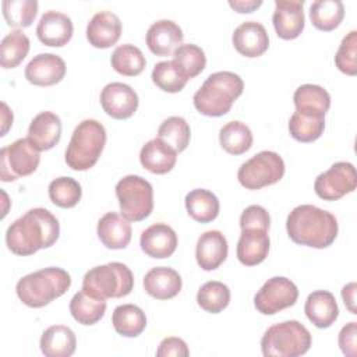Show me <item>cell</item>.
Instances as JSON below:
<instances>
[{"instance_id":"cell-1","label":"cell","mask_w":357,"mask_h":357,"mask_svg":"<svg viewBox=\"0 0 357 357\" xmlns=\"http://www.w3.org/2000/svg\"><path fill=\"white\" fill-rule=\"evenodd\" d=\"M60 234L57 218L45 208H33L14 220L6 231V244L17 255H32L52 247Z\"/></svg>"},{"instance_id":"cell-2","label":"cell","mask_w":357,"mask_h":357,"mask_svg":"<svg viewBox=\"0 0 357 357\" xmlns=\"http://www.w3.org/2000/svg\"><path fill=\"white\" fill-rule=\"evenodd\" d=\"M286 230L296 244L326 248L337 236V220L331 212L304 204L296 206L289 213Z\"/></svg>"},{"instance_id":"cell-3","label":"cell","mask_w":357,"mask_h":357,"mask_svg":"<svg viewBox=\"0 0 357 357\" xmlns=\"http://www.w3.org/2000/svg\"><path fill=\"white\" fill-rule=\"evenodd\" d=\"M243 89L244 82L240 75L231 71L213 73L194 93V106L204 116H223L231 109V105L243 93Z\"/></svg>"},{"instance_id":"cell-4","label":"cell","mask_w":357,"mask_h":357,"mask_svg":"<svg viewBox=\"0 0 357 357\" xmlns=\"http://www.w3.org/2000/svg\"><path fill=\"white\" fill-rule=\"evenodd\" d=\"M71 286V276L67 271L49 266L25 275L17 282L18 298L28 307L40 308L61 297Z\"/></svg>"},{"instance_id":"cell-5","label":"cell","mask_w":357,"mask_h":357,"mask_svg":"<svg viewBox=\"0 0 357 357\" xmlns=\"http://www.w3.org/2000/svg\"><path fill=\"white\" fill-rule=\"evenodd\" d=\"M106 144V130L98 120L85 119L74 130L66 149V163L77 172L91 169Z\"/></svg>"},{"instance_id":"cell-6","label":"cell","mask_w":357,"mask_h":357,"mask_svg":"<svg viewBox=\"0 0 357 357\" xmlns=\"http://www.w3.org/2000/svg\"><path fill=\"white\" fill-rule=\"evenodd\" d=\"M310 346L311 333L296 319L269 326L261 339L265 357H298L305 354Z\"/></svg>"},{"instance_id":"cell-7","label":"cell","mask_w":357,"mask_h":357,"mask_svg":"<svg viewBox=\"0 0 357 357\" xmlns=\"http://www.w3.org/2000/svg\"><path fill=\"white\" fill-rule=\"evenodd\" d=\"M134 276L123 262H109L89 269L82 279V290L98 298H120L131 293Z\"/></svg>"},{"instance_id":"cell-8","label":"cell","mask_w":357,"mask_h":357,"mask_svg":"<svg viewBox=\"0 0 357 357\" xmlns=\"http://www.w3.org/2000/svg\"><path fill=\"white\" fill-rule=\"evenodd\" d=\"M121 216L130 222H141L153 209V188L141 176L128 174L116 184Z\"/></svg>"},{"instance_id":"cell-9","label":"cell","mask_w":357,"mask_h":357,"mask_svg":"<svg viewBox=\"0 0 357 357\" xmlns=\"http://www.w3.org/2000/svg\"><path fill=\"white\" fill-rule=\"evenodd\" d=\"M283 174L284 162L282 156L273 151H261L240 166L237 178L244 188L259 190L278 183Z\"/></svg>"},{"instance_id":"cell-10","label":"cell","mask_w":357,"mask_h":357,"mask_svg":"<svg viewBox=\"0 0 357 357\" xmlns=\"http://www.w3.org/2000/svg\"><path fill=\"white\" fill-rule=\"evenodd\" d=\"M40 151L29 138L15 139L0 151V178L14 181L20 177L32 174L40 162Z\"/></svg>"},{"instance_id":"cell-11","label":"cell","mask_w":357,"mask_h":357,"mask_svg":"<svg viewBox=\"0 0 357 357\" xmlns=\"http://www.w3.org/2000/svg\"><path fill=\"white\" fill-rule=\"evenodd\" d=\"M298 298L297 286L284 276L268 279L254 297L255 308L264 315H273L296 304Z\"/></svg>"},{"instance_id":"cell-12","label":"cell","mask_w":357,"mask_h":357,"mask_svg":"<svg viewBox=\"0 0 357 357\" xmlns=\"http://www.w3.org/2000/svg\"><path fill=\"white\" fill-rule=\"evenodd\" d=\"M357 187L356 169L349 162H336L321 173L314 183L315 194L325 201H336Z\"/></svg>"},{"instance_id":"cell-13","label":"cell","mask_w":357,"mask_h":357,"mask_svg":"<svg viewBox=\"0 0 357 357\" xmlns=\"http://www.w3.org/2000/svg\"><path fill=\"white\" fill-rule=\"evenodd\" d=\"M100 105L110 117L124 120L137 112L138 95L127 84L110 82L100 92Z\"/></svg>"},{"instance_id":"cell-14","label":"cell","mask_w":357,"mask_h":357,"mask_svg":"<svg viewBox=\"0 0 357 357\" xmlns=\"http://www.w3.org/2000/svg\"><path fill=\"white\" fill-rule=\"evenodd\" d=\"M304 0H276L272 22L279 38L296 39L304 29Z\"/></svg>"},{"instance_id":"cell-15","label":"cell","mask_w":357,"mask_h":357,"mask_svg":"<svg viewBox=\"0 0 357 357\" xmlns=\"http://www.w3.org/2000/svg\"><path fill=\"white\" fill-rule=\"evenodd\" d=\"M64 60L53 53H39L25 67V78L38 86L59 84L66 75Z\"/></svg>"},{"instance_id":"cell-16","label":"cell","mask_w":357,"mask_h":357,"mask_svg":"<svg viewBox=\"0 0 357 357\" xmlns=\"http://www.w3.org/2000/svg\"><path fill=\"white\" fill-rule=\"evenodd\" d=\"M139 245L151 258H169L177 248V234L166 223H153L141 233Z\"/></svg>"},{"instance_id":"cell-17","label":"cell","mask_w":357,"mask_h":357,"mask_svg":"<svg viewBox=\"0 0 357 357\" xmlns=\"http://www.w3.org/2000/svg\"><path fill=\"white\" fill-rule=\"evenodd\" d=\"M73 21L68 15L50 10L46 11L36 26L39 40L46 46L61 47L67 45L73 36Z\"/></svg>"},{"instance_id":"cell-18","label":"cell","mask_w":357,"mask_h":357,"mask_svg":"<svg viewBox=\"0 0 357 357\" xmlns=\"http://www.w3.org/2000/svg\"><path fill=\"white\" fill-rule=\"evenodd\" d=\"M181 28L172 20H159L146 31V45L149 50L160 57L174 53L183 42Z\"/></svg>"},{"instance_id":"cell-19","label":"cell","mask_w":357,"mask_h":357,"mask_svg":"<svg viewBox=\"0 0 357 357\" xmlns=\"http://www.w3.org/2000/svg\"><path fill=\"white\" fill-rule=\"evenodd\" d=\"M233 45L236 50L245 57L262 56L269 47V36L265 26L257 21H245L240 24L233 33Z\"/></svg>"},{"instance_id":"cell-20","label":"cell","mask_w":357,"mask_h":357,"mask_svg":"<svg viewBox=\"0 0 357 357\" xmlns=\"http://www.w3.org/2000/svg\"><path fill=\"white\" fill-rule=\"evenodd\" d=\"M227 240L219 230H208L202 233L197 241L195 258L201 269L213 271L219 268L227 257Z\"/></svg>"},{"instance_id":"cell-21","label":"cell","mask_w":357,"mask_h":357,"mask_svg":"<svg viewBox=\"0 0 357 357\" xmlns=\"http://www.w3.org/2000/svg\"><path fill=\"white\" fill-rule=\"evenodd\" d=\"M121 35V21L112 11L96 13L86 25V39L93 47L107 49L113 46Z\"/></svg>"},{"instance_id":"cell-22","label":"cell","mask_w":357,"mask_h":357,"mask_svg":"<svg viewBox=\"0 0 357 357\" xmlns=\"http://www.w3.org/2000/svg\"><path fill=\"white\" fill-rule=\"evenodd\" d=\"M183 286L181 276L177 271L167 266L149 269L144 276L145 291L156 300H169L176 297Z\"/></svg>"},{"instance_id":"cell-23","label":"cell","mask_w":357,"mask_h":357,"mask_svg":"<svg viewBox=\"0 0 357 357\" xmlns=\"http://www.w3.org/2000/svg\"><path fill=\"white\" fill-rule=\"evenodd\" d=\"M60 137L61 120L53 112H40L28 127V138L39 151L52 149L59 144Z\"/></svg>"},{"instance_id":"cell-24","label":"cell","mask_w":357,"mask_h":357,"mask_svg":"<svg viewBox=\"0 0 357 357\" xmlns=\"http://www.w3.org/2000/svg\"><path fill=\"white\" fill-rule=\"evenodd\" d=\"M96 233L106 248L123 250L131 240V223L116 212H107L99 219Z\"/></svg>"},{"instance_id":"cell-25","label":"cell","mask_w":357,"mask_h":357,"mask_svg":"<svg viewBox=\"0 0 357 357\" xmlns=\"http://www.w3.org/2000/svg\"><path fill=\"white\" fill-rule=\"evenodd\" d=\"M269 245L268 230L241 229L237 243V258L245 266L258 265L268 257Z\"/></svg>"},{"instance_id":"cell-26","label":"cell","mask_w":357,"mask_h":357,"mask_svg":"<svg viewBox=\"0 0 357 357\" xmlns=\"http://www.w3.org/2000/svg\"><path fill=\"white\" fill-rule=\"evenodd\" d=\"M307 318L317 328H329L339 317V308L335 296L326 290H317L308 294L304 305Z\"/></svg>"},{"instance_id":"cell-27","label":"cell","mask_w":357,"mask_h":357,"mask_svg":"<svg viewBox=\"0 0 357 357\" xmlns=\"http://www.w3.org/2000/svg\"><path fill=\"white\" fill-rule=\"evenodd\" d=\"M177 160V152L160 138L148 141L139 152L141 165L153 174L170 172Z\"/></svg>"},{"instance_id":"cell-28","label":"cell","mask_w":357,"mask_h":357,"mask_svg":"<svg viewBox=\"0 0 357 357\" xmlns=\"http://www.w3.org/2000/svg\"><path fill=\"white\" fill-rule=\"evenodd\" d=\"M75 347V333L66 325L49 326L40 336V350L46 357H70Z\"/></svg>"},{"instance_id":"cell-29","label":"cell","mask_w":357,"mask_h":357,"mask_svg":"<svg viewBox=\"0 0 357 357\" xmlns=\"http://www.w3.org/2000/svg\"><path fill=\"white\" fill-rule=\"evenodd\" d=\"M293 100L296 112L312 116L325 117V113L331 106V95L328 91L314 84L300 85L294 92Z\"/></svg>"},{"instance_id":"cell-30","label":"cell","mask_w":357,"mask_h":357,"mask_svg":"<svg viewBox=\"0 0 357 357\" xmlns=\"http://www.w3.org/2000/svg\"><path fill=\"white\" fill-rule=\"evenodd\" d=\"M184 201L188 215L199 223L212 222L219 215V199L209 190L195 188L185 195Z\"/></svg>"},{"instance_id":"cell-31","label":"cell","mask_w":357,"mask_h":357,"mask_svg":"<svg viewBox=\"0 0 357 357\" xmlns=\"http://www.w3.org/2000/svg\"><path fill=\"white\" fill-rule=\"evenodd\" d=\"M70 312L81 325H93L99 322L106 312V300L79 290L70 301Z\"/></svg>"},{"instance_id":"cell-32","label":"cell","mask_w":357,"mask_h":357,"mask_svg":"<svg viewBox=\"0 0 357 357\" xmlns=\"http://www.w3.org/2000/svg\"><path fill=\"white\" fill-rule=\"evenodd\" d=\"M112 324L119 335L124 337H135L144 332L146 326V317L138 305L123 304L114 308Z\"/></svg>"},{"instance_id":"cell-33","label":"cell","mask_w":357,"mask_h":357,"mask_svg":"<svg viewBox=\"0 0 357 357\" xmlns=\"http://www.w3.org/2000/svg\"><path fill=\"white\" fill-rule=\"evenodd\" d=\"M344 17V6L340 0H317L310 7L312 25L319 31H333Z\"/></svg>"},{"instance_id":"cell-34","label":"cell","mask_w":357,"mask_h":357,"mask_svg":"<svg viewBox=\"0 0 357 357\" xmlns=\"http://www.w3.org/2000/svg\"><path fill=\"white\" fill-rule=\"evenodd\" d=\"M110 63L119 74L126 77L139 75L146 66V60L141 49L131 43L117 46L112 53Z\"/></svg>"},{"instance_id":"cell-35","label":"cell","mask_w":357,"mask_h":357,"mask_svg":"<svg viewBox=\"0 0 357 357\" xmlns=\"http://www.w3.org/2000/svg\"><path fill=\"white\" fill-rule=\"evenodd\" d=\"M219 142L227 153L241 155L251 148L252 132L244 123L233 120L220 128Z\"/></svg>"},{"instance_id":"cell-36","label":"cell","mask_w":357,"mask_h":357,"mask_svg":"<svg viewBox=\"0 0 357 357\" xmlns=\"http://www.w3.org/2000/svg\"><path fill=\"white\" fill-rule=\"evenodd\" d=\"M29 39L21 29L7 33L0 43V64L3 68L17 67L29 52Z\"/></svg>"},{"instance_id":"cell-37","label":"cell","mask_w":357,"mask_h":357,"mask_svg":"<svg viewBox=\"0 0 357 357\" xmlns=\"http://www.w3.org/2000/svg\"><path fill=\"white\" fill-rule=\"evenodd\" d=\"M325 128V117L294 112L289 120L290 135L300 142L318 139Z\"/></svg>"},{"instance_id":"cell-38","label":"cell","mask_w":357,"mask_h":357,"mask_svg":"<svg viewBox=\"0 0 357 357\" xmlns=\"http://www.w3.org/2000/svg\"><path fill=\"white\" fill-rule=\"evenodd\" d=\"M173 63L187 79H191L202 73L206 64V57L199 46L194 43H185L180 45L174 50Z\"/></svg>"},{"instance_id":"cell-39","label":"cell","mask_w":357,"mask_h":357,"mask_svg":"<svg viewBox=\"0 0 357 357\" xmlns=\"http://www.w3.org/2000/svg\"><path fill=\"white\" fill-rule=\"evenodd\" d=\"M198 305L211 314H218L223 311L230 303L229 287L218 280H211L204 283L197 293Z\"/></svg>"},{"instance_id":"cell-40","label":"cell","mask_w":357,"mask_h":357,"mask_svg":"<svg viewBox=\"0 0 357 357\" xmlns=\"http://www.w3.org/2000/svg\"><path fill=\"white\" fill-rule=\"evenodd\" d=\"M190 137V126L180 116L167 117L158 128V138L170 145L176 152H183L188 146Z\"/></svg>"},{"instance_id":"cell-41","label":"cell","mask_w":357,"mask_h":357,"mask_svg":"<svg viewBox=\"0 0 357 357\" xmlns=\"http://www.w3.org/2000/svg\"><path fill=\"white\" fill-rule=\"evenodd\" d=\"M3 15L10 26L26 28L38 14L36 0H4L1 3Z\"/></svg>"},{"instance_id":"cell-42","label":"cell","mask_w":357,"mask_h":357,"mask_svg":"<svg viewBox=\"0 0 357 357\" xmlns=\"http://www.w3.org/2000/svg\"><path fill=\"white\" fill-rule=\"evenodd\" d=\"M82 195L79 183L73 177H57L49 184V198L60 208L75 206Z\"/></svg>"},{"instance_id":"cell-43","label":"cell","mask_w":357,"mask_h":357,"mask_svg":"<svg viewBox=\"0 0 357 357\" xmlns=\"http://www.w3.org/2000/svg\"><path fill=\"white\" fill-rule=\"evenodd\" d=\"M152 81L159 89L165 92L176 93L185 86L188 79L177 68L173 60L172 61L167 60V61L156 63V66L152 70Z\"/></svg>"},{"instance_id":"cell-44","label":"cell","mask_w":357,"mask_h":357,"mask_svg":"<svg viewBox=\"0 0 357 357\" xmlns=\"http://www.w3.org/2000/svg\"><path fill=\"white\" fill-rule=\"evenodd\" d=\"M335 64L339 71L347 75L357 74V31H350L342 39L335 54Z\"/></svg>"},{"instance_id":"cell-45","label":"cell","mask_w":357,"mask_h":357,"mask_svg":"<svg viewBox=\"0 0 357 357\" xmlns=\"http://www.w3.org/2000/svg\"><path fill=\"white\" fill-rule=\"evenodd\" d=\"M269 225H271L269 213L261 205L247 206L240 216V227L241 229L269 230Z\"/></svg>"},{"instance_id":"cell-46","label":"cell","mask_w":357,"mask_h":357,"mask_svg":"<svg viewBox=\"0 0 357 357\" xmlns=\"http://www.w3.org/2000/svg\"><path fill=\"white\" fill-rule=\"evenodd\" d=\"M156 356L158 357H169V356H174V357H187L190 356V350L187 347V343L176 336H170V337H165L160 343L159 347L156 350Z\"/></svg>"},{"instance_id":"cell-47","label":"cell","mask_w":357,"mask_h":357,"mask_svg":"<svg viewBox=\"0 0 357 357\" xmlns=\"http://www.w3.org/2000/svg\"><path fill=\"white\" fill-rule=\"evenodd\" d=\"M356 336H357V325L356 322L346 324L339 332V346L344 356L354 357L356 356Z\"/></svg>"},{"instance_id":"cell-48","label":"cell","mask_w":357,"mask_h":357,"mask_svg":"<svg viewBox=\"0 0 357 357\" xmlns=\"http://www.w3.org/2000/svg\"><path fill=\"white\" fill-rule=\"evenodd\" d=\"M356 289H357V286H356L354 282L347 283L342 289V298L344 301V305L349 308V311L351 314H357V310H356Z\"/></svg>"},{"instance_id":"cell-49","label":"cell","mask_w":357,"mask_h":357,"mask_svg":"<svg viewBox=\"0 0 357 357\" xmlns=\"http://www.w3.org/2000/svg\"><path fill=\"white\" fill-rule=\"evenodd\" d=\"M229 6L237 13H252L262 6V0H230Z\"/></svg>"},{"instance_id":"cell-50","label":"cell","mask_w":357,"mask_h":357,"mask_svg":"<svg viewBox=\"0 0 357 357\" xmlns=\"http://www.w3.org/2000/svg\"><path fill=\"white\" fill-rule=\"evenodd\" d=\"M1 107H3V113H1V117H3V130H1V135H6L8 127L13 124V113L8 110V107H7L6 103H1Z\"/></svg>"}]
</instances>
